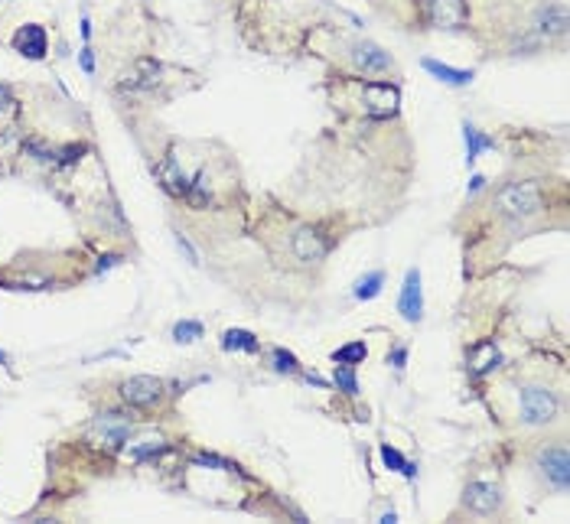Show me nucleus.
<instances>
[{
  "instance_id": "1a4fd4ad",
  "label": "nucleus",
  "mask_w": 570,
  "mask_h": 524,
  "mask_svg": "<svg viewBox=\"0 0 570 524\" xmlns=\"http://www.w3.org/2000/svg\"><path fill=\"white\" fill-rule=\"evenodd\" d=\"M294 254H297V261H304V264L323 261L326 257V238L316 232V228H300V232L294 234Z\"/></svg>"
},
{
  "instance_id": "0eeeda50",
  "label": "nucleus",
  "mask_w": 570,
  "mask_h": 524,
  "mask_svg": "<svg viewBox=\"0 0 570 524\" xmlns=\"http://www.w3.org/2000/svg\"><path fill=\"white\" fill-rule=\"evenodd\" d=\"M499 502H502V492H499V486H492V482H469V486H466L463 505L469 508V511H476V515L495 511Z\"/></svg>"
},
{
  "instance_id": "423d86ee",
  "label": "nucleus",
  "mask_w": 570,
  "mask_h": 524,
  "mask_svg": "<svg viewBox=\"0 0 570 524\" xmlns=\"http://www.w3.org/2000/svg\"><path fill=\"white\" fill-rule=\"evenodd\" d=\"M398 309H401V316L408 319V323H420V316H424V290H420V271L418 267H411L408 277H404Z\"/></svg>"
},
{
  "instance_id": "bb28decb",
  "label": "nucleus",
  "mask_w": 570,
  "mask_h": 524,
  "mask_svg": "<svg viewBox=\"0 0 570 524\" xmlns=\"http://www.w3.org/2000/svg\"><path fill=\"white\" fill-rule=\"evenodd\" d=\"M176 248H180V251L186 254V257H190V264H199V254H196V248H192V244L186 241L183 234H176Z\"/></svg>"
},
{
  "instance_id": "f3484780",
  "label": "nucleus",
  "mask_w": 570,
  "mask_h": 524,
  "mask_svg": "<svg viewBox=\"0 0 570 524\" xmlns=\"http://www.w3.org/2000/svg\"><path fill=\"white\" fill-rule=\"evenodd\" d=\"M463 141H466V163H476V157H479L483 150L495 147L492 137H483L473 124H463Z\"/></svg>"
},
{
  "instance_id": "c85d7f7f",
  "label": "nucleus",
  "mask_w": 570,
  "mask_h": 524,
  "mask_svg": "<svg viewBox=\"0 0 570 524\" xmlns=\"http://www.w3.org/2000/svg\"><path fill=\"white\" fill-rule=\"evenodd\" d=\"M78 62H82V69H85V72L88 75H92V72H95V59H92V49H82V52H78Z\"/></svg>"
},
{
  "instance_id": "f257e3e1",
  "label": "nucleus",
  "mask_w": 570,
  "mask_h": 524,
  "mask_svg": "<svg viewBox=\"0 0 570 524\" xmlns=\"http://www.w3.org/2000/svg\"><path fill=\"white\" fill-rule=\"evenodd\" d=\"M495 208L512 218L538 215L544 208V192L538 183H508L495 192Z\"/></svg>"
},
{
  "instance_id": "aec40b11",
  "label": "nucleus",
  "mask_w": 570,
  "mask_h": 524,
  "mask_svg": "<svg viewBox=\"0 0 570 524\" xmlns=\"http://www.w3.org/2000/svg\"><path fill=\"white\" fill-rule=\"evenodd\" d=\"M381 283H385V274L381 271H371V274H365L359 283H355V299H375L381 293Z\"/></svg>"
},
{
  "instance_id": "2f4dec72",
  "label": "nucleus",
  "mask_w": 570,
  "mask_h": 524,
  "mask_svg": "<svg viewBox=\"0 0 570 524\" xmlns=\"http://www.w3.org/2000/svg\"><path fill=\"white\" fill-rule=\"evenodd\" d=\"M394 521H398V515H394V511H388V515H381V524H394Z\"/></svg>"
},
{
  "instance_id": "f8f14e48",
  "label": "nucleus",
  "mask_w": 570,
  "mask_h": 524,
  "mask_svg": "<svg viewBox=\"0 0 570 524\" xmlns=\"http://www.w3.org/2000/svg\"><path fill=\"white\" fill-rule=\"evenodd\" d=\"M352 59H355V66H359L362 72H388L391 69V56L381 46L369 43V39L352 46Z\"/></svg>"
},
{
  "instance_id": "4be33fe9",
  "label": "nucleus",
  "mask_w": 570,
  "mask_h": 524,
  "mask_svg": "<svg viewBox=\"0 0 570 524\" xmlns=\"http://www.w3.org/2000/svg\"><path fill=\"white\" fill-rule=\"evenodd\" d=\"M186 199H190L196 208H206V206H209V183H206V173H199V176L190 183V189H186Z\"/></svg>"
},
{
  "instance_id": "4468645a",
  "label": "nucleus",
  "mask_w": 570,
  "mask_h": 524,
  "mask_svg": "<svg viewBox=\"0 0 570 524\" xmlns=\"http://www.w3.org/2000/svg\"><path fill=\"white\" fill-rule=\"evenodd\" d=\"M157 179H160L163 189L173 192V196H186V189H190V179H186V173L180 169V163H176V153H166V157H163V163L157 167Z\"/></svg>"
},
{
  "instance_id": "6e6552de",
  "label": "nucleus",
  "mask_w": 570,
  "mask_h": 524,
  "mask_svg": "<svg viewBox=\"0 0 570 524\" xmlns=\"http://www.w3.org/2000/svg\"><path fill=\"white\" fill-rule=\"evenodd\" d=\"M541 469H544V476H548V482L557 486L561 492L570 486V459L564 446H551L548 453H541Z\"/></svg>"
},
{
  "instance_id": "dca6fc26",
  "label": "nucleus",
  "mask_w": 570,
  "mask_h": 524,
  "mask_svg": "<svg viewBox=\"0 0 570 524\" xmlns=\"http://www.w3.org/2000/svg\"><path fill=\"white\" fill-rule=\"evenodd\" d=\"M424 69H427L434 78H440L443 85H469L473 82V72H466V69H453V66H443L437 59H424Z\"/></svg>"
},
{
  "instance_id": "5701e85b",
  "label": "nucleus",
  "mask_w": 570,
  "mask_h": 524,
  "mask_svg": "<svg viewBox=\"0 0 570 524\" xmlns=\"http://www.w3.org/2000/svg\"><path fill=\"white\" fill-rule=\"evenodd\" d=\"M333 384L339 388V391L349 394V397H355V394H359V381H355V374H352V365H336Z\"/></svg>"
},
{
  "instance_id": "c756f323",
  "label": "nucleus",
  "mask_w": 570,
  "mask_h": 524,
  "mask_svg": "<svg viewBox=\"0 0 570 524\" xmlns=\"http://www.w3.org/2000/svg\"><path fill=\"white\" fill-rule=\"evenodd\" d=\"M10 104H13V98H10V88H7V85H0V111H7Z\"/></svg>"
},
{
  "instance_id": "393cba45",
  "label": "nucleus",
  "mask_w": 570,
  "mask_h": 524,
  "mask_svg": "<svg viewBox=\"0 0 570 524\" xmlns=\"http://www.w3.org/2000/svg\"><path fill=\"white\" fill-rule=\"evenodd\" d=\"M274 368L277 371H297V358L284 348H274Z\"/></svg>"
},
{
  "instance_id": "ddd939ff",
  "label": "nucleus",
  "mask_w": 570,
  "mask_h": 524,
  "mask_svg": "<svg viewBox=\"0 0 570 524\" xmlns=\"http://www.w3.org/2000/svg\"><path fill=\"white\" fill-rule=\"evenodd\" d=\"M534 29L541 33V36H564L567 33V3H548V7L538 13L534 20Z\"/></svg>"
},
{
  "instance_id": "b1692460",
  "label": "nucleus",
  "mask_w": 570,
  "mask_h": 524,
  "mask_svg": "<svg viewBox=\"0 0 570 524\" xmlns=\"http://www.w3.org/2000/svg\"><path fill=\"white\" fill-rule=\"evenodd\" d=\"M173 339H176V342H196V339H202V323L183 319V323L173 326Z\"/></svg>"
},
{
  "instance_id": "20e7f679",
  "label": "nucleus",
  "mask_w": 570,
  "mask_h": 524,
  "mask_svg": "<svg viewBox=\"0 0 570 524\" xmlns=\"http://www.w3.org/2000/svg\"><path fill=\"white\" fill-rule=\"evenodd\" d=\"M398 101H401V94L394 85L365 82V111L371 118H391V114L398 111Z\"/></svg>"
},
{
  "instance_id": "39448f33",
  "label": "nucleus",
  "mask_w": 570,
  "mask_h": 524,
  "mask_svg": "<svg viewBox=\"0 0 570 524\" xmlns=\"http://www.w3.org/2000/svg\"><path fill=\"white\" fill-rule=\"evenodd\" d=\"M160 394H163V384H160V378H153V374H134V378H127V381L121 384V397L131 404V407H147V404H153Z\"/></svg>"
},
{
  "instance_id": "2eb2a0df",
  "label": "nucleus",
  "mask_w": 570,
  "mask_h": 524,
  "mask_svg": "<svg viewBox=\"0 0 570 524\" xmlns=\"http://www.w3.org/2000/svg\"><path fill=\"white\" fill-rule=\"evenodd\" d=\"M430 23L440 29H453L463 23V3L459 0H434L430 3Z\"/></svg>"
},
{
  "instance_id": "6ab92c4d",
  "label": "nucleus",
  "mask_w": 570,
  "mask_h": 524,
  "mask_svg": "<svg viewBox=\"0 0 570 524\" xmlns=\"http://www.w3.org/2000/svg\"><path fill=\"white\" fill-rule=\"evenodd\" d=\"M381 462H385V466H388L391 472H404V476H408V479H414V476H418V469H414V462H408V459L401 456V453H398V449H394V446H388V443L381 446Z\"/></svg>"
},
{
  "instance_id": "9b49d317",
  "label": "nucleus",
  "mask_w": 570,
  "mask_h": 524,
  "mask_svg": "<svg viewBox=\"0 0 570 524\" xmlns=\"http://www.w3.org/2000/svg\"><path fill=\"white\" fill-rule=\"evenodd\" d=\"M160 82V62L157 59H137L131 75H124L121 88L124 92H147V88H157Z\"/></svg>"
},
{
  "instance_id": "473e14b6",
  "label": "nucleus",
  "mask_w": 570,
  "mask_h": 524,
  "mask_svg": "<svg viewBox=\"0 0 570 524\" xmlns=\"http://www.w3.org/2000/svg\"><path fill=\"white\" fill-rule=\"evenodd\" d=\"M0 365H7V368H10V358H7V352H0Z\"/></svg>"
},
{
  "instance_id": "cd10ccee",
  "label": "nucleus",
  "mask_w": 570,
  "mask_h": 524,
  "mask_svg": "<svg viewBox=\"0 0 570 524\" xmlns=\"http://www.w3.org/2000/svg\"><path fill=\"white\" fill-rule=\"evenodd\" d=\"M388 362H391V365H394V368H398V371H401V368H404V362H408V348H404V346H398V348H391V355H388Z\"/></svg>"
},
{
  "instance_id": "7c9ffc66",
  "label": "nucleus",
  "mask_w": 570,
  "mask_h": 524,
  "mask_svg": "<svg viewBox=\"0 0 570 524\" xmlns=\"http://www.w3.org/2000/svg\"><path fill=\"white\" fill-rule=\"evenodd\" d=\"M483 186H485V179H483V176H473V179H469V192H479Z\"/></svg>"
},
{
  "instance_id": "f03ea898",
  "label": "nucleus",
  "mask_w": 570,
  "mask_h": 524,
  "mask_svg": "<svg viewBox=\"0 0 570 524\" xmlns=\"http://www.w3.org/2000/svg\"><path fill=\"white\" fill-rule=\"evenodd\" d=\"M134 430V420L131 417H124V413H101L92 420L88 427V440H95L98 446H121Z\"/></svg>"
},
{
  "instance_id": "a211bd4d",
  "label": "nucleus",
  "mask_w": 570,
  "mask_h": 524,
  "mask_svg": "<svg viewBox=\"0 0 570 524\" xmlns=\"http://www.w3.org/2000/svg\"><path fill=\"white\" fill-rule=\"evenodd\" d=\"M222 348L225 352H257V339L245 329H228L222 336Z\"/></svg>"
},
{
  "instance_id": "a878e982",
  "label": "nucleus",
  "mask_w": 570,
  "mask_h": 524,
  "mask_svg": "<svg viewBox=\"0 0 570 524\" xmlns=\"http://www.w3.org/2000/svg\"><path fill=\"white\" fill-rule=\"evenodd\" d=\"M196 462H199V466H219V469H235V466H231V462H228V459H222V456H212V453H199V456H196Z\"/></svg>"
},
{
  "instance_id": "9d476101",
  "label": "nucleus",
  "mask_w": 570,
  "mask_h": 524,
  "mask_svg": "<svg viewBox=\"0 0 570 524\" xmlns=\"http://www.w3.org/2000/svg\"><path fill=\"white\" fill-rule=\"evenodd\" d=\"M13 49H17L20 56H27V59H43L46 56V29L36 27V23L20 27L17 36H13Z\"/></svg>"
},
{
  "instance_id": "412c9836",
  "label": "nucleus",
  "mask_w": 570,
  "mask_h": 524,
  "mask_svg": "<svg viewBox=\"0 0 570 524\" xmlns=\"http://www.w3.org/2000/svg\"><path fill=\"white\" fill-rule=\"evenodd\" d=\"M365 355H369L365 342H349V346L336 348V352H333V362H336V365H359V362H365Z\"/></svg>"
},
{
  "instance_id": "7ed1b4c3",
  "label": "nucleus",
  "mask_w": 570,
  "mask_h": 524,
  "mask_svg": "<svg viewBox=\"0 0 570 524\" xmlns=\"http://www.w3.org/2000/svg\"><path fill=\"white\" fill-rule=\"evenodd\" d=\"M522 420L538 427V423H551L557 413V397L548 388H522Z\"/></svg>"
}]
</instances>
